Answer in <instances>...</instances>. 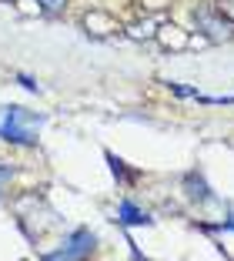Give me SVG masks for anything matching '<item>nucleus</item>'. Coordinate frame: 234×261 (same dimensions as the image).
Returning <instances> with one entry per match:
<instances>
[{"mask_svg": "<svg viewBox=\"0 0 234 261\" xmlns=\"http://www.w3.org/2000/svg\"><path fill=\"white\" fill-rule=\"evenodd\" d=\"M40 124H44V114H37V111L7 108L4 111V124H0V141H10V144H34Z\"/></svg>", "mask_w": 234, "mask_h": 261, "instance_id": "obj_1", "label": "nucleus"}, {"mask_svg": "<svg viewBox=\"0 0 234 261\" xmlns=\"http://www.w3.org/2000/svg\"><path fill=\"white\" fill-rule=\"evenodd\" d=\"M97 248V238H94V231L87 228H77L74 234L67 238V245L61 248L57 254H44V261H84L87 254Z\"/></svg>", "mask_w": 234, "mask_h": 261, "instance_id": "obj_2", "label": "nucleus"}, {"mask_svg": "<svg viewBox=\"0 0 234 261\" xmlns=\"http://www.w3.org/2000/svg\"><path fill=\"white\" fill-rule=\"evenodd\" d=\"M117 221H121L124 228H137V224H151L154 218L147 215V211H141L134 201H121V204H117Z\"/></svg>", "mask_w": 234, "mask_h": 261, "instance_id": "obj_3", "label": "nucleus"}, {"mask_svg": "<svg viewBox=\"0 0 234 261\" xmlns=\"http://www.w3.org/2000/svg\"><path fill=\"white\" fill-rule=\"evenodd\" d=\"M188 188H191V198H194V201H211V191H207V185H204V181H201V177H194V174H191L188 177Z\"/></svg>", "mask_w": 234, "mask_h": 261, "instance_id": "obj_4", "label": "nucleus"}, {"mask_svg": "<svg viewBox=\"0 0 234 261\" xmlns=\"http://www.w3.org/2000/svg\"><path fill=\"white\" fill-rule=\"evenodd\" d=\"M107 164H111V171H114L117 177H131V174H127V168H124V161H121V158H114L111 151H107Z\"/></svg>", "mask_w": 234, "mask_h": 261, "instance_id": "obj_5", "label": "nucleus"}, {"mask_svg": "<svg viewBox=\"0 0 234 261\" xmlns=\"http://www.w3.org/2000/svg\"><path fill=\"white\" fill-rule=\"evenodd\" d=\"M10 177H14V168L10 164H0V194H4V185H7Z\"/></svg>", "mask_w": 234, "mask_h": 261, "instance_id": "obj_6", "label": "nucleus"}, {"mask_svg": "<svg viewBox=\"0 0 234 261\" xmlns=\"http://www.w3.org/2000/svg\"><path fill=\"white\" fill-rule=\"evenodd\" d=\"M17 81H20V84L27 87V91H31V94H37V91H40V87L34 84V77H27V74H17Z\"/></svg>", "mask_w": 234, "mask_h": 261, "instance_id": "obj_7", "label": "nucleus"}, {"mask_svg": "<svg viewBox=\"0 0 234 261\" xmlns=\"http://www.w3.org/2000/svg\"><path fill=\"white\" fill-rule=\"evenodd\" d=\"M221 10H224L227 17H234V0H221Z\"/></svg>", "mask_w": 234, "mask_h": 261, "instance_id": "obj_8", "label": "nucleus"}]
</instances>
